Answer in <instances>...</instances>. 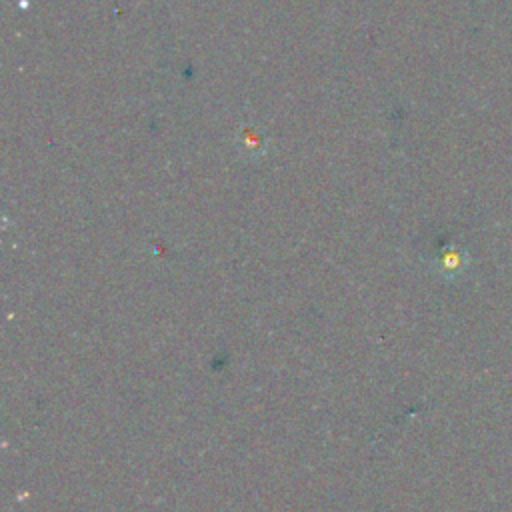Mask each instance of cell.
I'll use <instances>...</instances> for the list:
<instances>
[{"label":"cell","instance_id":"6da1fadb","mask_svg":"<svg viewBox=\"0 0 512 512\" xmlns=\"http://www.w3.org/2000/svg\"><path fill=\"white\" fill-rule=\"evenodd\" d=\"M438 266L442 270V274L446 276H454L464 268V256L456 250H446L440 258H438Z\"/></svg>","mask_w":512,"mask_h":512}]
</instances>
